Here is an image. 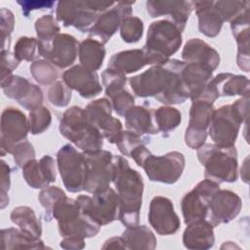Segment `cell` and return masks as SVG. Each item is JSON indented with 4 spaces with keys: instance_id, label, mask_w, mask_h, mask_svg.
Segmentation results:
<instances>
[{
    "instance_id": "6da1fadb",
    "label": "cell",
    "mask_w": 250,
    "mask_h": 250,
    "mask_svg": "<svg viewBox=\"0 0 250 250\" xmlns=\"http://www.w3.org/2000/svg\"><path fill=\"white\" fill-rule=\"evenodd\" d=\"M113 160L115 172L112 183L120 197L117 220L126 228L135 227L140 222L144 181L141 174L130 167L126 158L114 155Z\"/></svg>"
},
{
    "instance_id": "7a4b0ae2",
    "label": "cell",
    "mask_w": 250,
    "mask_h": 250,
    "mask_svg": "<svg viewBox=\"0 0 250 250\" xmlns=\"http://www.w3.org/2000/svg\"><path fill=\"white\" fill-rule=\"evenodd\" d=\"M248 108L249 96H244L231 104H225L214 109L208 133L215 145L234 146L240 126L247 123Z\"/></svg>"
},
{
    "instance_id": "3957f363",
    "label": "cell",
    "mask_w": 250,
    "mask_h": 250,
    "mask_svg": "<svg viewBox=\"0 0 250 250\" xmlns=\"http://www.w3.org/2000/svg\"><path fill=\"white\" fill-rule=\"evenodd\" d=\"M182 43V31L170 21L159 20L151 22L142 49L146 64L164 65L178 52Z\"/></svg>"
},
{
    "instance_id": "277c9868",
    "label": "cell",
    "mask_w": 250,
    "mask_h": 250,
    "mask_svg": "<svg viewBox=\"0 0 250 250\" xmlns=\"http://www.w3.org/2000/svg\"><path fill=\"white\" fill-rule=\"evenodd\" d=\"M60 133L83 152L103 149L104 137L87 119L84 108L73 105L67 108L60 120Z\"/></svg>"
},
{
    "instance_id": "5b68a950",
    "label": "cell",
    "mask_w": 250,
    "mask_h": 250,
    "mask_svg": "<svg viewBox=\"0 0 250 250\" xmlns=\"http://www.w3.org/2000/svg\"><path fill=\"white\" fill-rule=\"evenodd\" d=\"M51 219L58 222L59 232L63 237L89 238L97 235L101 226L86 215L76 199L61 198L53 207Z\"/></svg>"
},
{
    "instance_id": "8992f818",
    "label": "cell",
    "mask_w": 250,
    "mask_h": 250,
    "mask_svg": "<svg viewBox=\"0 0 250 250\" xmlns=\"http://www.w3.org/2000/svg\"><path fill=\"white\" fill-rule=\"evenodd\" d=\"M197 150V158L204 167V177L222 183H234L238 177L237 150L232 146L204 144Z\"/></svg>"
},
{
    "instance_id": "52a82bcc",
    "label": "cell",
    "mask_w": 250,
    "mask_h": 250,
    "mask_svg": "<svg viewBox=\"0 0 250 250\" xmlns=\"http://www.w3.org/2000/svg\"><path fill=\"white\" fill-rule=\"evenodd\" d=\"M116 2L95 0H71L57 3L56 20L63 26H73L80 32H89L99 15Z\"/></svg>"
},
{
    "instance_id": "ba28073f",
    "label": "cell",
    "mask_w": 250,
    "mask_h": 250,
    "mask_svg": "<svg viewBox=\"0 0 250 250\" xmlns=\"http://www.w3.org/2000/svg\"><path fill=\"white\" fill-rule=\"evenodd\" d=\"M57 165L67 191L76 193L84 190L87 163L83 151H78L70 144L62 146L57 153Z\"/></svg>"
},
{
    "instance_id": "9c48e42d",
    "label": "cell",
    "mask_w": 250,
    "mask_h": 250,
    "mask_svg": "<svg viewBox=\"0 0 250 250\" xmlns=\"http://www.w3.org/2000/svg\"><path fill=\"white\" fill-rule=\"evenodd\" d=\"M76 200L81 210L101 227L118 218L120 197L110 187L94 193L93 196L80 194Z\"/></svg>"
},
{
    "instance_id": "30bf717a",
    "label": "cell",
    "mask_w": 250,
    "mask_h": 250,
    "mask_svg": "<svg viewBox=\"0 0 250 250\" xmlns=\"http://www.w3.org/2000/svg\"><path fill=\"white\" fill-rule=\"evenodd\" d=\"M185 166L184 154L180 151H170L159 156L149 152L141 167L149 181L172 185L181 178Z\"/></svg>"
},
{
    "instance_id": "8fae6325",
    "label": "cell",
    "mask_w": 250,
    "mask_h": 250,
    "mask_svg": "<svg viewBox=\"0 0 250 250\" xmlns=\"http://www.w3.org/2000/svg\"><path fill=\"white\" fill-rule=\"evenodd\" d=\"M84 154L87 163L84 190L94 194L108 188L112 183L115 172L114 155L104 149Z\"/></svg>"
},
{
    "instance_id": "7c38bea8",
    "label": "cell",
    "mask_w": 250,
    "mask_h": 250,
    "mask_svg": "<svg viewBox=\"0 0 250 250\" xmlns=\"http://www.w3.org/2000/svg\"><path fill=\"white\" fill-rule=\"evenodd\" d=\"M220 188L219 183L204 179L184 195L181 201V209L186 225L207 218L210 200Z\"/></svg>"
},
{
    "instance_id": "4fadbf2b",
    "label": "cell",
    "mask_w": 250,
    "mask_h": 250,
    "mask_svg": "<svg viewBox=\"0 0 250 250\" xmlns=\"http://www.w3.org/2000/svg\"><path fill=\"white\" fill-rule=\"evenodd\" d=\"M188 126L185 133V143L191 149H198L205 144L208 128L214 112V103L204 98L191 100Z\"/></svg>"
},
{
    "instance_id": "5bb4252c",
    "label": "cell",
    "mask_w": 250,
    "mask_h": 250,
    "mask_svg": "<svg viewBox=\"0 0 250 250\" xmlns=\"http://www.w3.org/2000/svg\"><path fill=\"white\" fill-rule=\"evenodd\" d=\"M112 109L111 102L101 98L88 104L84 111L88 121L100 131L104 139L110 144H116L123 127L121 121L111 115Z\"/></svg>"
},
{
    "instance_id": "9a60e30c",
    "label": "cell",
    "mask_w": 250,
    "mask_h": 250,
    "mask_svg": "<svg viewBox=\"0 0 250 250\" xmlns=\"http://www.w3.org/2000/svg\"><path fill=\"white\" fill-rule=\"evenodd\" d=\"M0 130L1 156H4L5 153H10L14 145L26 139L29 132L28 118L21 110L8 106L2 111Z\"/></svg>"
},
{
    "instance_id": "2e32d148",
    "label": "cell",
    "mask_w": 250,
    "mask_h": 250,
    "mask_svg": "<svg viewBox=\"0 0 250 250\" xmlns=\"http://www.w3.org/2000/svg\"><path fill=\"white\" fill-rule=\"evenodd\" d=\"M135 1H118L110 9L101 13L88 32L90 36L97 37L104 44L107 43L120 28L121 22L132 16V6Z\"/></svg>"
},
{
    "instance_id": "e0dca14e",
    "label": "cell",
    "mask_w": 250,
    "mask_h": 250,
    "mask_svg": "<svg viewBox=\"0 0 250 250\" xmlns=\"http://www.w3.org/2000/svg\"><path fill=\"white\" fill-rule=\"evenodd\" d=\"M147 219L151 228L160 235L174 234L181 227V221L174 210L173 202L161 195L151 199Z\"/></svg>"
},
{
    "instance_id": "ac0fdd59",
    "label": "cell",
    "mask_w": 250,
    "mask_h": 250,
    "mask_svg": "<svg viewBox=\"0 0 250 250\" xmlns=\"http://www.w3.org/2000/svg\"><path fill=\"white\" fill-rule=\"evenodd\" d=\"M1 88L6 97L16 100L19 104L29 111L41 106L43 103L41 88L20 75L13 74L10 78L2 81Z\"/></svg>"
},
{
    "instance_id": "d6986e66",
    "label": "cell",
    "mask_w": 250,
    "mask_h": 250,
    "mask_svg": "<svg viewBox=\"0 0 250 250\" xmlns=\"http://www.w3.org/2000/svg\"><path fill=\"white\" fill-rule=\"evenodd\" d=\"M242 201L239 195L229 189L217 190L209 203L206 220L215 228L232 221L240 212Z\"/></svg>"
},
{
    "instance_id": "ffe728a7",
    "label": "cell",
    "mask_w": 250,
    "mask_h": 250,
    "mask_svg": "<svg viewBox=\"0 0 250 250\" xmlns=\"http://www.w3.org/2000/svg\"><path fill=\"white\" fill-rule=\"evenodd\" d=\"M249 79L246 76L222 72L211 78L203 97L214 103L219 97L249 96Z\"/></svg>"
},
{
    "instance_id": "44dd1931",
    "label": "cell",
    "mask_w": 250,
    "mask_h": 250,
    "mask_svg": "<svg viewBox=\"0 0 250 250\" xmlns=\"http://www.w3.org/2000/svg\"><path fill=\"white\" fill-rule=\"evenodd\" d=\"M169 70L165 65H152L147 70L129 78L133 93L140 98L157 97L167 86Z\"/></svg>"
},
{
    "instance_id": "7402d4cb",
    "label": "cell",
    "mask_w": 250,
    "mask_h": 250,
    "mask_svg": "<svg viewBox=\"0 0 250 250\" xmlns=\"http://www.w3.org/2000/svg\"><path fill=\"white\" fill-rule=\"evenodd\" d=\"M146 12L151 18L167 17L182 32L193 11L192 1L148 0L146 3Z\"/></svg>"
},
{
    "instance_id": "603a6c76",
    "label": "cell",
    "mask_w": 250,
    "mask_h": 250,
    "mask_svg": "<svg viewBox=\"0 0 250 250\" xmlns=\"http://www.w3.org/2000/svg\"><path fill=\"white\" fill-rule=\"evenodd\" d=\"M62 81L76 91L84 99H92L100 95L103 86L96 71L89 70L81 64H75L62 73Z\"/></svg>"
},
{
    "instance_id": "cb8c5ba5",
    "label": "cell",
    "mask_w": 250,
    "mask_h": 250,
    "mask_svg": "<svg viewBox=\"0 0 250 250\" xmlns=\"http://www.w3.org/2000/svg\"><path fill=\"white\" fill-rule=\"evenodd\" d=\"M79 43L77 39L67 33H60L56 36L51 46L40 57L49 61L58 68L70 66L78 56Z\"/></svg>"
},
{
    "instance_id": "d4e9b609",
    "label": "cell",
    "mask_w": 250,
    "mask_h": 250,
    "mask_svg": "<svg viewBox=\"0 0 250 250\" xmlns=\"http://www.w3.org/2000/svg\"><path fill=\"white\" fill-rule=\"evenodd\" d=\"M22 177L32 188L42 189L49 187L57 177L54 158L44 155L40 160L35 158L29 160L22 167Z\"/></svg>"
},
{
    "instance_id": "484cf974",
    "label": "cell",
    "mask_w": 250,
    "mask_h": 250,
    "mask_svg": "<svg viewBox=\"0 0 250 250\" xmlns=\"http://www.w3.org/2000/svg\"><path fill=\"white\" fill-rule=\"evenodd\" d=\"M185 62L170 59L164 65L169 70V80L164 91L155 97V99L164 104H180L185 103L188 99V95L186 91L182 70L185 66Z\"/></svg>"
},
{
    "instance_id": "4316f807",
    "label": "cell",
    "mask_w": 250,
    "mask_h": 250,
    "mask_svg": "<svg viewBox=\"0 0 250 250\" xmlns=\"http://www.w3.org/2000/svg\"><path fill=\"white\" fill-rule=\"evenodd\" d=\"M182 58L185 62L201 64L212 72L220 64L219 53L199 38H191L185 44Z\"/></svg>"
},
{
    "instance_id": "83f0119b",
    "label": "cell",
    "mask_w": 250,
    "mask_h": 250,
    "mask_svg": "<svg viewBox=\"0 0 250 250\" xmlns=\"http://www.w3.org/2000/svg\"><path fill=\"white\" fill-rule=\"evenodd\" d=\"M187 226L183 233V243L186 248L207 250L214 246V227L209 221L205 219Z\"/></svg>"
},
{
    "instance_id": "f1b7e54d",
    "label": "cell",
    "mask_w": 250,
    "mask_h": 250,
    "mask_svg": "<svg viewBox=\"0 0 250 250\" xmlns=\"http://www.w3.org/2000/svg\"><path fill=\"white\" fill-rule=\"evenodd\" d=\"M230 29L237 44L236 63L240 69L249 72V10L230 21Z\"/></svg>"
},
{
    "instance_id": "f546056e",
    "label": "cell",
    "mask_w": 250,
    "mask_h": 250,
    "mask_svg": "<svg viewBox=\"0 0 250 250\" xmlns=\"http://www.w3.org/2000/svg\"><path fill=\"white\" fill-rule=\"evenodd\" d=\"M182 77L188 99L194 100L203 95L208 82L213 77V72L201 64L186 62Z\"/></svg>"
},
{
    "instance_id": "4dcf8cb0",
    "label": "cell",
    "mask_w": 250,
    "mask_h": 250,
    "mask_svg": "<svg viewBox=\"0 0 250 250\" xmlns=\"http://www.w3.org/2000/svg\"><path fill=\"white\" fill-rule=\"evenodd\" d=\"M198 19V29L207 37L213 38L221 32L224 21L214 6V1H192Z\"/></svg>"
},
{
    "instance_id": "1f68e13d",
    "label": "cell",
    "mask_w": 250,
    "mask_h": 250,
    "mask_svg": "<svg viewBox=\"0 0 250 250\" xmlns=\"http://www.w3.org/2000/svg\"><path fill=\"white\" fill-rule=\"evenodd\" d=\"M127 130L133 131L141 136L158 134L153 120V109L143 105H134L124 115Z\"/></svg>"
},
{
    "instance_id": "d6a6232c",
    "label": "cell",
    "mask_w": 250,
    "mask_h": 250,
    "mask_svg": "<svg viewBox=\"0 0 250 250\" xmlns=\"http://www.w3.org/2000/svg\"><path fill=\"white\" fill-rule=\"evenodd\" d=\"M1 248L11 249H45L40 238L22 231L21 229L9 228L1 230Z\"/></svg>"
},
{
    "instance_id": "836d02e7",
    "label": "cell",
    "mask_w": 250,
    "mask_h": 250,
    "mask_svg": "<svg viewBox=\"0 0 250 250\" xmlns=\"http://www.w3.org/2000/svg\"><path fill=\"white\" fill-rule=\"evenodd\" d=\"M146 65L145 55L141 49L121 51L113 54L108 62L107 67L123 74H131Z\"/></svg>"
},
{
    "instance_id": "e575fe53",
    "label": "cell",
    "mask_w": 250,
    "mask_h": 250,
    "mask_svg": "<svg viewBox=\"0 0 250 250\" xmlns=\"http://www.w3.org/2000/svg\"><path fill=\"white\" fill-rule=\"evenodd\" d=\"M105 57L104 44L100 40L87 38L79 43L78 58L80 64L92 71H97L103 65Z\"/></svg>"
},
{
    "instance_id": "d590c367",
    "label": "cell",
    "mask_w": 250,
    "mask_h": 250,
    "mask_svg": "<svg viewBox=\"0 0 250 250\" xmlns=\"http://www.w3.org/2000/svg\"><path fill=\"white\" fill-rule=\"evenodd\" d=\"M128 249L153 250L156 248L157 240L153 232L146 226H135L127 228L121 235Z\"/></svg>"
},
{
    "instance_id": "8d00e7d4",
    "label": "cell",
    "mask_w": 250,
    "mask_h": 250,
    "mask_svg": "<svg viewBox=\"0 0 250 250\" xmlns=\"http://www.w3.org/2000/svg\"><path fill=\"white\" fill-rule=\"evenodd\" d=\"M10 219L22 231L37 238L41 237L42 224L32 208L28 206H18L12 210Z\"/></svg>"
},
{
    "instance_id": "74e56055",
    "label": "cell",
    "mask_w": 250,
    "mask_h": 250,
    "mask_svg": "<svg viewBox=\"0 0 250 250\" xmlns=\"http://www.w3.org/2000/svg\"><path fill=\"white\" fill-rule=\"evenodd\" d=\"M37 41H38V55L41 56L49 49L52 42L61 32V27L58 21L52 15H45L37 19L34 24Z\"/></svg>"
},
{
    "instance_id": "f35d334b",
    "label": "cell",
    "mask_w": 250,
    "mask_h": 250,
    "mask_svg": "<svg viewBox=\"0 0 250 250\" xmlns=\"http://www.w3.org/2000/svg\"><path fill=\"white\" fill-rule=\"evenodd\" d=\"M153 120L159 133L168 136L181 124L182 114L176 107L164 105L153 109Z\"/></svg>"
},
{
    "instance_id": "ab89813d",
    "label": "cell",
    "mask_w": 250,
    "mask_h": 250,
    "mask_svg": "<svg viewBox=\"0 0 250 250\" xmlns=\"http://www.w3.org/2000/svg\"><path fill=\"white\" fill-rule=\"evenodd\" d=\"M29 71L32 77L41 85H52L59 76L58 67L47 60L34 61L29 66Z\"/></svg>"
},
{
    "instance_id": "60d3db41",
    "label": "cell",
    "mask_w": 250,
    "mask_h": 250,
    "mask_svg": "<svg viewBox=\"0 0 250 250\" xmlns=\"http://www.w3.org/2000/svg\"><path fill=\"white\" fill-rule=\"evenodd\" d=\"M214 6L225 21H231L233 19L249 10L248 1L237 0H220L214 1Z\"/></svg>"
},
{
    "instance_id": "b9f144b4",
    "label": "cell",
    "mask_w": 250,
    "mask_h": 250,
    "mask_svg": "<svg viewBox=\"0 0 250 250\" xmlns=\"http://www.w3.org/2000/svg\"><path fill=\"white\" fill-rule=\"evenodd\" d=\"M52 123V114L48 107L39 106L29 111L28 127L32 135H39L47 131Z\"/></svg>"
},
{
    "instance_id": "7bdbcfd3",
    "label": "cell",
    "mask_w": 250,
    "mask_h": 250,
    "mask_svg": "<svg viewBox=\"0 0 250 250\" xmlns=\"http://www.w3.org/2000/svg\"><path fill=\"white\" fill-rule=\"evenodd\" d=\"M119 29L120 36L124 42L136 43L143 37L144 22L140 18L130 16L123 20Z\"/></svg>"
},
{
    "instance_id": "ee69618b",
    "label": "cell",
    "mask_w": 250,
    "mask_h": 250,
    "mask_svg": "<svg viewBox=\"0 0 250 250\" xmlns=\"http://www.w3.org/2000/svg\"><path fill=\"white\" fill-rule=\"evenodd\" d=\"M106 96L111 100L112 108L119 116H124L135 105L134 96L125 87L116 89L106 94Z\"/></svg>"
},
{
    "instance_id": "f6af8a7d",
    "label": "cell",
    "mask_w": 250,
    "mask_h": 250,
    "mask_svg": "<svg viewBox=\"0 0 250 250\" xmlns=\"http://www.w3.org/2000/svg\"><path fill=\"white\" fill-rule=\"evenodd\" d=\"M147 143H149L148 138L141 136L130 130H123L115 145L123 155L130 157L135 148L141 145H146Z\"/></svg>"
},
{
    "instance_id": "bcb514c9",
    "label": "cell",
    "mask_w": 250,
    "mask_h": 250,
    "mask_svg": "<svg viewBox=\"0 0 250 250\" xmlns=\"http://www.w3.org/2000/svg\"><path fill=\"white\" fill-rule=\"evenodd\" d=\"M36 50L38 51V41L36 38L21 36L14 46V55L20 62H32L36 59Z\"/></svg>"
},
{
    "instance_id": "7dc6e473",
    "label": "cell",
    "mask_w": 250,
    "mask_h": 250,
    "mask_svg": "<svg viewBox=\"0 0 250 250\" xmlns=\"http://www.w3.org/2000/svg\"><path fill=\"white\" fill-rule=\"evenodd\" d=\"M71 89L61 80H57L55 83H53L48 90L49 102L58 107L66 106L71 100Z\"/></svg>"
},
{
    "instance_id": "c3c4849f",
    "label": "cell",
    "mask_w": 250,
    "mask_h": 250,
    "mask_svg": "<svg viewBox=\"0 0 250 250\" xmlns=\"http://www.w3.org/2000/svg\"><path fill=\"white\" fill-rule=\"evenodd\" d=\"M65 195H66L65 192L59 187L51 186V187L42 188V190L38 194V200H39L41 206L45 209L46 220H48V221L52 220L51 213H52L54 205L61 198H62Z\"/></svg>"
},
{
    "instance_id": "681fc988",
    "label": "cell",
    "mask_w": 250,
    "mask_h": 250,
    "mask_svg": "<svg viewBox=\"0 0 250 250\" xmlns=\"http://www.w3.org/2000/svg\"><path fill=\"white\" fill-rule=\"evenodd\" d=\"M0 27L2 46L1 51H10L11 34L15 27V17L12 11L6 8H1L0 11Z\"/></svg>"
},
{
    "instance_id": "f907efd6",
    "label": "cell",
    "mask_w": 250,
    "mask_h": 250,
    "mask_svg": "<svg viewBox=\"0 0 250 250\" xmlns=\"http://www.w3.org/2000/svg\"><path fill=\"white\" fill-rule=\"evenodd\" d=\"M10 154L14 156V161L18 167H23V165L29 160L35 158V149L28 140H23L13 146L10 150Z\"/></svg>"
},
{
    "instance_id": "816d5d0a",
    "label": "cell",
    "mask_w": 250,
    "mask_h": 250,
    "mask_svg": "<svg viewBox=\"0 0 250 250\" xmlns=\"http://www.w3.org/2000/svg\"><path fill=\"white\" fill-rule=\"evenodd\" d=\"M20 61L10 51H1V82L10 78L19 66Z\"/></svg>"
},
{
    "instance_id": "f5cc1de1",
    "label": "cell",
    "mask_w": 250,
    "mask_h": 250,
    "mask_svg": "<svg viewBox=\"0 0 250 250\" xmlns=\"http://www.w3.org/2000/svg\"><path fill=\"white\" fill-rule=\"evenodd\" d=\"M1 164V209H4L9 204V197L8 191L11 187V168L10 166L2 159L0 161Z\"/></svg>"
},
{
    "instance_id": "db71d44e",
    "label": "cell",
    "mask_w": 250,
    "mask_h": 250,
    "mask_svg": "<svg viewBox=\"0 0 250 250\" xmlns=\"http://www.w3.org/2000/svg\"><path fill=\"white\" fill-rule=\"evenodd\" d=\"M17 3L21 6L22 14L25 18L29 17V14L35 10L52 9L56 2L46 0H17Z\"/></svg>"
},
{
    "instance_id": "11a10c76",
    "label": "cell",
    "mask_w": 250,
    "mask_h": 250,
    "mask_svg": "<svg viewBox=\"0 0 250 250\" xmlns=\"http://www.w3.org/2000/svg\"><path fill=\"white\" fill-rule=\"evenodd\" d=\"M60 246L63 249L78 250L85 247L84 238L79 237H63L60 243Z\"/></svg>"
},
{
    "instance_id": "9f6ffc18",
    "label": "cell",
    "mask_w": 250,
    "mask_h": 250,
    "mask_svg": "<svg viewBox=\"0 0 250 250\" xmlns=\"http://www.w3.org/2000/svg\"><path fill=\"white\" fill-rule=\"evenodd\" d=\"M103 249H128V246L122 236H114L107 239L102 246Z\"/></svg>"
},
{
    "instance_id": "6f0895ef",
    "label": "cell",
    "mask_w": 250,
    "mask_h": 250,
    "mask_svg": "<svg viewBox=\"0 0 250 250\" xmlns=\"http://www.w3.org/2000/svg\"><path fill=\"white\" fill-rule=\"evenodd\" d=\"M248 159H249L248 156L244 159L243 165H242L241 170H240L241 179H242V181H243L244 183H246V184H248Z\"/></svg>"
}]
</instances>
